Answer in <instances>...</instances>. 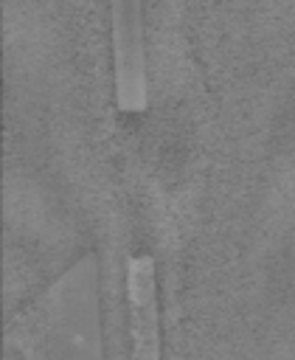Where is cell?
I'll return each instance as SVG.
<instances>
[{"label": "cell", "mask_w": 295, "mask_h": 360, "mask_svg": "<svg viewBox=\"0 0 295 360\" xmlns=\"http://www.w3.org/2000/svg\"><path fill=\"white\" fill-rule=\"evenodd\" d=\"M126 307H129V360H160L157 329V284L155 259L149 253L126 262Z\"/></svg>", "instance_id": "7a4b0ae2"}, {"label": "cell", "mask_w": 295, "mask_h": 360, "mask_svg": "<svg viewBox=\"0 0 295 360\" xmlns=\"http://www.w3.org/2000/svg\"><path fill=\"white\" fill-rule=\"evenodd\" d=\"M6 349L8 360H104L96 253L76 259L11 321Z\"/></svg>", "instance_id": "6da1fadb"}]
</instances>
